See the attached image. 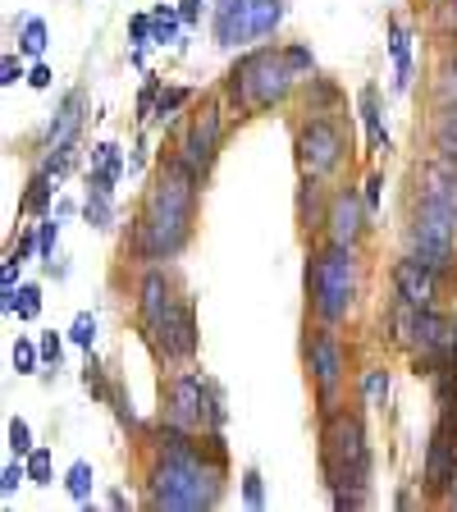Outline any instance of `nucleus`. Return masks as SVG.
<instances>
[{"instance_id":"obj_1","label":"nucleus","mask_w":457,"mask_h":512,"mask_svg":"<svg viewBox=\"0 0 457 512\" xmlns=\"http://www.w3.org/2000/svg\"><path fill=\"white\" fill-rule=\"evenodd\" d=\"M197 188H202V170H192L183 156L160 160L147 202L133 220V256L138 261H174L188 247L192 220H197Z\"/></svg>"},{"instance_id":"obj_2","label":"nucleus","mask_w":457,"mask_h":512,"mask_svg":"<svg viewBox=\"0 0 457 512\" xmlns=\"http://www.w3.org/2000/svg\"><path fill=\"white\" fill-rule=\"evenodd\" d=\"M320 467L334 494H371V439L357 412H325L320 421Z\"/></svg>"},{"instance_id":"obj_3","label":"nucleus","mask_w":457,"mask_h":512,"mask_svg":"<svg viewBox=\"0 0 457 512\" xmlns=\"http://www.w3.org/2000/svg\"><path fill=\"white\" fill-rule=\"evenodd\" d=\"M357 293H362V261L352 243H325L307 256V298L316 320L325 325L348 320L357 307Z\"/></svg>"},{"instance_id":"obj_4","label":"nucleus","mask_w":457,"mask_h":512,"mask_svg":"<svg viewBox=\"0 0 457 512\" xmlns=\"http://www.w3.org/2000/svg\"><path fill=\"white\" fill-rule=\"evenodd\" d=\"M293 83H298V74H293V64L284 60V51L256 46V51H247L243 60L229 69L224 92H229V101H234L238 110H270V106H279V101H288Z\"/></svg>"},{"instance_id":"obj_5","label":"nucleus","mask_w":457,"mask_h":512,"mask_svg":"<svg viewBox=\"0 0 457 512\" xmlns=\"http://www.w3.org/2000/svg\"><path fill=\"white\" fill-rule=\"evenodd\" d=\"M160 421H174L183 430H220L224 426V394L220 384L197 371H179L165 389Z\"/></svg>"},{"instance_id":"obj_6","label":"nucleus","mask_w":457,"mask_h":512,"mask_svg":"<svg viewBox=\"0 0 457 512\" xmlns=\"http://www.w3.org/2000/svg\"><path fill=\"white\" fill-rule=\"evenodd\" d=\"M407 243H412V256L430 261L435 270L453 275L457 270V211L435 202H412V224H407Z\"/></svg>"},{"instance_id":"obj_7","label":"nucleus","mask_w":457,"mask_h":512,"mask_svg":"<svg viewBox=\"0 0 457 512\" xmlns=\"http://www.w3.org/2000/svg\"><path fill=\"white\" fill-rule=\"evenodd\" d=\"M293 151H298L302 174L330 179V174L339 170L343 160H348V138H343V128L334 124L330 115H311L307 124L298 128V138H293Z\"/></svg>"},{"instance_id":"obj_8","label":"nucleus","mask_w":457,"mask_h":512,"mask_svg":"<svg viewBox=\"0 0 457 512\" xmlns=\"http://www.w3.org/2000/svg\"><path fill=\"white\" fill-rule=\"evenodd\" d=\"M307 371H311V380H316L320 398L330 403L334 389L343 384V371H348V352H343L334 325H325V320H320L316 330H311V339H307Z\"/></svg>"},{"instance_id":"obj_9","label":"nucleus","mask_w":457,"mask_h":512,"mask_svg":"<svg viewBox=\"0 0 457 512\" xmlns=\"http://www.w3.org/2000/svg\"><path fill=\"white\" fill-rule=\"evenodd\" d=\"M453 407H444V421H439V430L430 435V448H426V494H435V499H444L448 490L457 485V421H453Z\"/></svg>"},{"instance_id":"obj_10","label":"nucleus","mask_w":457,"mask_h":512,"mask_svg":"<svg viewBox=\"0 0 457 512\" xmlns=\"http://www.w3.org/2000/svg\"><path fill=\"white\" fill-rule=\"evenodd\" d=\"M394 298L407 307H439V293H444V270H435L430 261L407 252L403 261H394Z\"/></svg>"},{"instance_id":"obj_11","label":"nucleus","mask_w":457,"mask_h":512,"mask_svg":"<svg viewBox=\"0 0 457 512\" xmlns=\"http://www.w3.org/2000/svg\"><path fill=\"white\" fill-rule=\"evenodd\" d=\"M220 142H224V110H220V101H211V106L188 124V133H183V142H179V156L188 160L192 170L206 174L215 165V156H220Z\"/></svg>"},{"instance_id":"obj_12","label":"nucleus","mask_w":457,"mask_h":512,"mask_svg":"<svg viewBox=\"0 0 457 512\" xmlns=\"http://www.w3.org/2000/svg\"><path fill=\"white\" fill-rule=\"evenodd\" d=\"M179 298H183V293L174 288V279L165 275L156 261H151L147 275L138 279V325H142V334H147V339L160 330V320L179 307Z\"/></svg>"},{"instance_id":"obj_13","label":"nucleus","mask_w":457,"mask_h":512,"mask_svg":"<svg viewBox=\"0 0 457 512\" xmlns=\"http://www.w3.org/2000/svg\"><path fill=\"white\" fill-rule=\"evenodd\" d=\"M366 215H371V206H366V197L357 188H339L330 192V211H325V238L330 243H362L366 234Z\"/></svg>"},{"instance_id":"obj_14","label":"nucleus","mask_w":457,"mask_h":512,"mask_svg":"<svg viewBox=\"0 0 457 512\" xmlns=\"http://www.w3.org/2000/svg\"><path fill=\"white\" fill-rule=\"evenodd\" d=\"M151 343H156V352L170 357V362H188L192 352H197V316H192L188 293L179 298V307H174L170 316L160 320V330L151 334Z\"/></svg>"},{"instance_id":"obj_15","label":"nucleus","mask_w":457,"mask_h":512,"mask_svg":"<svg viewBox=\"0 0 457 512\" xmlns=\"http://www.w3.org/2000/svg\"><path fill=\"white\" fill-rule=\"evenodd\" d=\"M211 28H215V46L234 51L252 37V23H247V0H215V14H211Z\"/></svg>"},{"instance_id":"obj_16","label":"nucleus","mask_w":457,"mask_h":512,"mask_svg":"<svg viewBox=\"0 0 457 512\" xmlns=\"http://www.w3.org/2000/svg\"><path fill=\"white\" fill-rule=\"evenodd\" d=\"M124 170H128L124 151H119L115 142H101V147H92V170H87V188L110 192V197H115V183H119V174H124Z\"/></svg>"},{"instance_id":"obj_17","label":"nucleus","mask_w":457,"mask_h":512,"mask_svg":"<svg viewBox=\"0 0 457 512\" xmlns=\"http://www.w3.org/2000/svg\"><path fill=\"white\" fill-rule=\"evenodd\" d=\"M83 110H87V96L83 92H69L60 101V110H55L51 128H46V142L51 147H60V142H74L78 138V128H83Z\"/></svg>"},{"instance_id":"obj_18","label":"nucleus","mask_w":457,"mask_h":512,"mask_svg":"<svg viewBox=\"0 0 457 512\" xmlns=\"http://www.w3.org/2000/svg\"><path fill=\"white\" fill-rule=\"evenodd\" d=\"M325 211H330V197H325L320 179L316 174H302V183H298V220L307 224V229H325Z\"/></svg>"},{"instance_id":"obj_19","label":"nucleus","mask_w":457,"mask_h":512,"mask_svg":"<svg viewBox=\"0 0 457 512\" xmlns=\"http://www.w3.org/2000/svg\"><path fill=\"white\" fill-rule=\"evenodd\" d=\"M362 124H366V142H371V151H389V133H384V119H380V92L375 87H362Z\"/></svg>"},{"instance_id":"obj_20","label":"nucleus","mask_w":457,"mask_h":512,"mask_svg":"<svg viewBox=\"0 0 457 512\" xmlns=\"http://www.w3.org/2000/svg\"><path fill=\"white\" fill-rule=\"evenodd\" d=\"M389 51H394V64H398L394 87L407 92V83H412V32L403 23H389Z\"/></svg>"},{"instance_id":"obj_21","label":"nucleus","mask_w":457,"mask_h":512,"mask_svg":"<svg viewBox=\"0 0 457 512\" xmlns=\"http://www.w3.org/2000/svg\"><path fill=\"white\" fill-rule=\"evenodd\" d=\"M435 151L457 160V101H439L435 110Z\"/></svg>"},{"instance_id":"obj_22","label":"nucleus","mask_w":457,"mask_h":512,"mask_svg":"<svg viewBox=\"0 0 457 512\" xmlns=\"http://www.w3.org/2000/svg\"><path fill=\"white\" fill-rule=\"evenodd\" d=\"M247 23L252 37H270L284 23V0H247Z\"/></svg>"},{"instance_id":"obj_23","label":"nucleus","mask_w":457,"mask_h":512,"mask_svg":"<svg viewBox=\"0 0 457 512\" xmlns=\"http://www.w3.org/2000/svg\"><path fill=\"white\" fill-rule=\"evenodd\" d=\"M5 298V311H14L19 320H37L42 316V288L37 284H19L14 293H0Z\"/></svg>"},{"instance_id":"obj_24","label":"nucleus","mask_w":457,"mask_h":512,"mask_svg":"<svg viewBox=\"0 0 457 512\" xmlns=\"http://www.w3.org/2000/svg\"><path fill=\"white\" fill-rule=\"evenodd\" d=\"M55 183H60V174H55V170H46V165H42V170L32 174V188H28V197H23V202H19V211H37V215H42L46 206H51V192H55Z\"/></svg>"},{"instance_id":"obj_25","label":"nucleus","mask_w":457,"mask_h":512,"mask_svg":"<svg viewBox=\"0 0 457 512\" xmlns=\"http://www.w3.org/2000/svg\"><path fill=\"white\" fill-rule=\"evenodd\" d=\"M83 215H87V224H92V229H110V224H115V197H110V192L87 188Z\"/></svg>"},{"instance_id":"obj_26","label":"nucleus","mask_w":457,"mask_h":512,"mask_svg":"<svg viewBox=\"0 0 457 512\" xmlns=\"http://www.w3.org/2000/svg\"><path fill=\"white\" fill-rule=\"evenodd\" d=\"M179 23H183V14H179V5H156L151 10V42H174L179 37Z\"/></svg>"},{"instance_id":"obj_27","label":"nucleus","mask_w":457,"mask_h":512,"mask_svg":"<svg viewBox=\"0 0 457 512\" xmlns=\"http://www.w3.org/2000/svg\"><path fill=\"white\" fill-rule=\"evenodd\" d=\"M92 485H96V471H92V462H74V467L64 471V490L74 494L78 503H87V499H92Z\"/></svg>"},{"instance_id":"obj_28","label":"nucleus","mask_w":457,"mask_h":512,"mask_svg":"<svg viewBox=\"0 0 457 512\" xmlns=\"http://www.w3.org/2000/svg\"><path fill=\"white\" fill-rule=\"evenodd\" d=\"M362 403L366 407L389 403V371H384V366H371V371L362 375Z\"/></svg>"},{"instance_id":"obj_29","label":"nucleus","mask_w":457,"mask_h":512,"mask_svg":"<svg viewBox=\"0 0 457 512\" xmlns=\"http://www.w3.org/2000/svg\"><path fill=\"white\" fill-rule=\"evenodd\" d=\"M46 42H51L46 23H42V19H23V28H19V51H23V55H42Z\"/></svg>"},{"instance_id":"obj_30","label":"nucleus","mask_w":457,"mask_h":512,"mask_svg":"<svg viewBox=\"0 0 457 512\" xmlns=\"http://www.w3.org/2000/svg\"><path fill=\"white\" fill-rule=\"evenodd\" d=\"M37 362H42V343H32V339H19V343H14V371H19V375H32V371H37Z\"/></svg>"},{"instance_id":"obj_31","label":"nucleus","mask_w":457,"mask_h":512,"mask_svg":"<svg viewBox=\"0 0 457 512\" xmlns=\"http://www.w3.org/2000/svg\"><path fill=\"white\" fill-rule=\"evenodd\" d=\"M23 467H28L32 485H51V453L46 448H32L28 458H23Z\"/></svg>"},{"instance_id":"obj_32","label":"nucleus","mask_w":457,"mask_h":512,"mask_svg":"<svg viewBox=\"0 0 457 512\" xmlns=\"http://www.w3.org/2000/svg\"><path fill=\"white\" fill-rule=\"evenodd\" d=\"M69 339H74L78 348L92 352V343H96V316H92V311H78L74 325H69Z\"/></svg>"},{"instance_id":"obj_33","label":"nucleus","mask_w":457,"mask_h":512,"mask_svg":"<svg viewBox=\"0 0 457 512\" xmlns=\"http://www.w3.org/2000/svg\"><path fill=\"white\" fill-rule=\"evenodd\" d=\"M10 448H14V458H28L32 448H37V444H32V426L23 421V416H14V421H10Z\"/></svg>"},{"instance_id":"obj_34","label":"nucleus","mask_w":457,"mask_h":512,"mask_svg":"<svg viewBox=\"0 0 457 512\" xmlns=\"http://www.w3.org/2000/svg\"><path fill=\"white\" fill-rule=\"evenodd\" d=\"M243 503L247 508H266V485H261V471L256 467L243 471Z\"/></svg>"},{"instance_id":"obj_35","label":"nucleus","mask_w":457,"mask_h":512,"mask_svg":"<svg viewBox=\"0 0 457 512\" xmlns=\"http://www.w3.org/2000/svg\"><path fill=\"white\" fill-rule=\"evenodd\" d=\"M192 101V87H170V92H160V101H156V119H170L179 106H188Z\"/></svg>"},{"instance_id":"obj_36","label":"nucleus","mask_w":457,"mask_h":512,"mask_svg":"<svg viewBox=\"0 0 457 512\" xmlns=\"http://www.w3.org/2000/svg\"><path fill=\"white\" fill-rule=\"evenodd\" d=\"M55 238H60V220H42V234H37V252H42V261L55 270Z\"/></svg>"},{"instance_id":"obj_37","label":"nucleus","mask_w":457,"mask_h":512,"mask_svg":"<svg viewBox=\"0 0 457 512\" xmlns=\"http://www.w3.org/2000/svg\"><path fill=\"white\" fill-rule=\"evenodd\" d=\"M439 101H457V55H448L439 69Z\"/></svg>"},{"instance_id":"obj_38","label":"nucleus","mask_w":457,"mask_h":512,"mask_svg":"<svg viewBox=\"0 0 457 512\" xmlns=\"http://www.w3.org/2000/svg\"><path fill=\"white\" fill-rule=\"evenodd\" d=\"M19 270H23V256L10 252L5 266H0V293H14V288H19Z\"/></svg>"},{"instance_id":"obj_39","label":"nucleus","mask_w":457,"mask_h":512,"mask_svg":"<svg viewBox=\"0 0 457 512\" xmlns=\"http://www.w3.org/2000/svg\"><path fill=\"white\" fill-rule=\"evenodd\" d=\"M83 384L96 398H110V384H106V375H101V366L92 362V352H87V366H83Z\"/></svg>"},{"instance_id":"obj_40","label":"nucleus","mask_w":457,"mask_h":512,"mask_svg":"<svg viewBox=\"0 0 457 512\" xmlns=\"http://www.w3.org/2000/svg\"><path fill=\"white\" fill-rule=\"evenodd\" d=\"M110 403H115V412H119V421H124L128 430L138 426V412H133V403H128V394L119 389V384H110Z\"/></svg>"},{"instance_id":"obj_41","label":"nucleus","mask_w":457,"mask_h":512,"mask_svg":"<svg viewBox=\"0 0 457 512\" xmlns=\"http://www.w3.org/2000/svg\"><path fill=\"white\" fill-rule=\"evenodd\" d=\"M128 37H133V51H142V46L151 42V14H133V23H128Z\"/></svg>"},{"instance_id":"obj_42","label":"nucleus","mask_w":457,"mask_h":512,"mask_svg":"<svg viewBox=\"0 0 457 512\" xmlns=\"http://www.w3.org/2000/svg\"><path fill=\"white\" fill-rule=\"evenodd\" d=\"M284 60L293 64V74H311V69H316V60H311L307 46H284Z\"/></svg>"},{"instance_id":"obj_43","label":"nucleus","mask_w":457,"mask_h":512,"mask_svg":"<svg viewBox=\"0 0 457 512\" xmlns=\"http://www.w3.org/2000/svg\"><path fill=\"white\" fill-rule=\"evenodd\" d=\"M19 480H28V467H23V462H10V467H5V476H0V494L10 499V494L19 490Z\"/></svg>"},{"instance_id":"obj_44","label":"nucleus","mask_w":457,"mask_h":512,"mask_svg":"<svg viewBox=\"0 0 457 512\" xmlns=\"http://www.w3.org/2000/svg\"><path fill=\"white\" fill-rule=\"evenodd\" d=\"M19 78H28L23 74V64H19V55H5V60H0V87H14Z\"/></svg>"},{"instance_id":"obj_45","label":"nucleus","mask_w":457,"mask_h":512,"mask_svg":"<svg viewBox=\"0 0 457 512\" xmlns=\"http://www.w3.org/2000/svg\"><path fill=\"white\" fill-rule=\"evenodd\" d=\"M60 352H64V339L60 334H42V362H51V366H60Z\"/></svg>"},{"instance_id":"obj_46","label":"nucleus","mask_w":457,"mask_h":512,"mask_svg":"<svg viewBox=\"0 0 457 512\" xmlns=\"http://www.w3.org/2000/svg\"><path fill=\"white\" fill-rule=\"evenodd\" d=\"M156 96H160V83H156V78H151V83L142 87V96H138V115H142V119H151V115H156V110H151V106H156Z\"/></svg>"},{"instance_id":"obj_47","label":"nucleus","mask_w":457,"mask_h":512,"mask_svg":"<svg viewBox=\"0 0 457 512\" xmlns=\"http://www.w3.org/2000/svg\"><path fill=\"white\" fill-rule=\"evenodd\" d=\"M380 188H384V179H380V174H371V179H366V192H362L371 211H380Z\"/></svg>"},{"instance_id":"obj_48","label":"nucleus","mask_w":457,"mask_h":512,"mask_svg":"<svg viewBox=\"0 0 457 512\" xmlns=\"http://www.w3.org/2000/svg\"><path fill=\"white\" fill-rule=\"evenodd\" d=\"M51 78H55V74L46 69V64H32V69H28V83L37 87V92H42V87H51Z\"/></svg>"},{"instance_id":"obj_49","label":"nucleus","mask_w":457,"mask_h":512,"mask_svg":"<svg viewBox=\"0 0 457 512\" xmlns=\"http://www.w3.org/2000/svg\"><path fill=\"white\" fill-rule=\"evenodd\" d=\"M202 5H206V0H179L183 23H197V19H202Z\"/></svg>"},{"instance_id":"obj_50","label":"nucleus","mask_w":457,"mask_h":512,"mask_svg":"<svg viewBox=\"0 0 457 512\" xmlns=\"http://www.w3.org/2000/svg\"><path fill=\"white\" fill-rule=\"evenodd\" d=\"M453 10H457V0H453Z\"/></svg>"}]
</instances>
